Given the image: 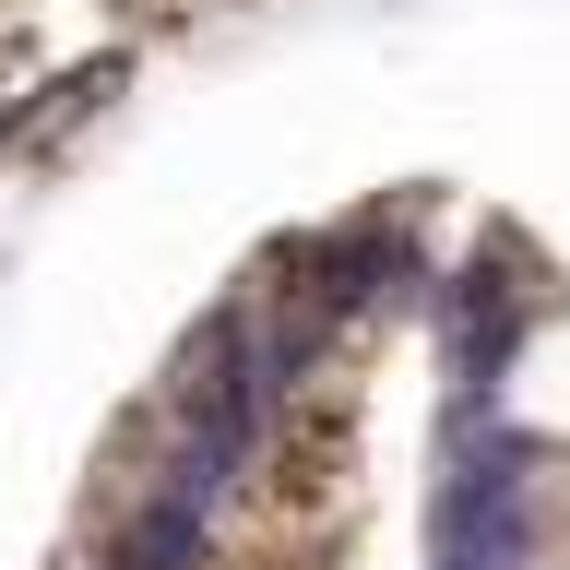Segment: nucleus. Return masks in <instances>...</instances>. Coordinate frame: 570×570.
Wrapping results in <instances>:
<instances>
[{
    "label": "nucleus",
    "mask_w": 570,
    "mask_h": 570,
    "mask_svg": "<svg viewBox=\"0 0 570 570\" xmlns=\"http://www.w3.org/2000/svg\"><path fill=\"white\" fill-rule=\"evenodd\" d=\"M499 416L523 440H570V309H534V333L499 356Z\"/></svg>",
    "instance_id": "f257e3e1"
}]
</instances>
